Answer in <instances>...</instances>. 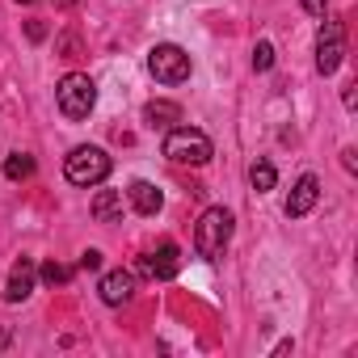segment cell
Returning a JSON list of instances; mask_svg holds the SVG:
<instances>
[{
  "label": "cell",
  "instance_id": "7402d4cb",
  "mask_svg": "<svg viewBox=\"0 0 358 358\" xmlns=\"http://www.w3.org/2000/svg\"><path fill=\"white\" fill-rule=\"evenodd\" d=\"M59 5H64V9H68V5H76V0H59Z\"/></svg>",
  "mask_w": 358,
  "mask_h": 358
},
{
  "label": "cell",
  "instance_id": "8fae6325",
  "mask_svg": "<svg viewBox=\"0 0 358 358\" xmlns=\"http://www.w3.org/2000/svg\"><path fill=\"white\" fill-rule=\"evenodd\" d=\"M89 211H93L97 224H118L122 220V190H97Z\"/></svg>",
  "mask_w": 358,
  "mask_h": 358
},
{
  "label": "cell",
  "instance_id": "4fadbf2b",
  "mask_svg": "<svg viewBox=\"0 0 358 358\" xmlns=\"http://www.w3.org/2000/svg\"><path fill=\"white\" fill-rule=\"evenodd\" d=\"M143 122L152 131H169L173 122H182V106H177V101H148L143 106Z\"/></svg>",
  "mask_w": 358,
  "mask_h": 358
},
{
  "label": "cell",
  "instance_id": "ac0fdd59",
  "mask_svg": "<svg viewBox=\"0 0 358 358\" xmlns=\"http://www.w3.org/2000/svg\"><path fill=\"white\" fill-rule=\"evenodd\" d=\"M80 270H101V253L97 249H85L80 253Z\"/></svg>",
  "mask_w": 358,
  "mask_h": 358
},
{
  "label": "cell",
  "instance_id": "5bb4252c",
  "mask_svg": "<svg viewBox=\"0 0 358 358\" xmlns=\"http://www.w3.org/2000/svg\"><path fill=\"white\" fill-rule=\"evenodd\" d=\"M249 182H253V190H257V194H266V190H274L278 173H274V164H270V160H253V169H249Z\"/></svg>",
  "mask_w": 358,
  "mask_h": 358
},
{
  "label": "cell",
  "instance_id": "52a82bcc",
  "mask_svg": "<svg viewBox=\"0 0 358 358\" xmlns=\"http://www.w3.org/2000/svg\"><path fill=\"white\" fill-rule=\"evenodd\" d=\"M177 270H182V249H177L173 241H164L156 253L139 257V274H143V278H160V282H169V278H177Z\"/></svg>",
  "mask_w": 358,
  "mask_h": 358
},
{
  "label": "cell",
  "instance_id": "e0dca14e",
  "mask_svg": "<svg viewBox=\"0 0 358 358\" xmlns=\"http://www.w3.org/2000/svg\"><path fill=\"white\" fill-rule=\"evenodd\" d=\"M253 68H257V72H270V68H274V47H270V43H257V47H253Z\"/></svg>",
  "mask_w": 358,
  "mask_h": 358
},
{
  "label": "cell",
  "instance_id": "9a60e30c",
  "mask_svg": "<svg viewBox=\"0 0 358 358\" xmlns=\"http://www.w3.org/2000/svg\"><path fill=\"white\" fill-rule=\"evenodd\" d=\"M30 173H34V156L30 152H13L5 160V177H9V182H26Z\"/></svg>",
  "mask_w": 358,
  "mask_h": 358
},
{
  "label": "cell",
  "instance_id": "9c48e42d",
  "mask_svg": "<svg viewBox=\"0 0 358 358\" xmlns=\"http://www.w3.org/2000/svg\"><path fill=\"white\" fill-rule=\"evenodd\" d=\"M34 282H38V266H34L30 257L13 262V270H9V282H5V299H9V303H22V299H30Z\"/></svg>",
  "mask_w": 358,
  "mask_h": 358
},
{
  "label": "cell",
  "instance_id": "7a4b0ae2",
  "mask_svg": "<svg viewBox=\"0 0 358 358\" xmlns=\"http://www.w3.org/2000/svg\"><path fill=\"white\" fill-rule=\"evenodd\" d=\"M232 228H236V220H232L228 207H207L199 215V224H194V249H199V257H207V262L224 257V249L232 241Z\"/></svg>",
  "mask_w": 358,
  "mask_h": 358
},
{
  "label": "cell",
  "instance_id": "603a6c76",
  "mask_svg": "<svg viewBox=\"0 0 358 358\" xmlns=\"http://www.w3.org/2000/svg\"><path fill=\"white\" fill-rule=\"evenodd\" d=\"M17 5H34V0H17Z\"/></svg>",
  "mask_w": 358,
  "mask_h": 358
},
{
  "label": "cell",
  "instance_id": "277c9868",
  "mask_svg": "<svg viewBox=\"0 0 358 358\" xmlns=\"http://www.w3.org/2000/svg\"><path fill=\"white\" fill-rule=\"evenodd\" d=\"M164 156L173 164H207L215 156V148L199 127H169L164 131Z\"/></svg>",
  "mask_w": 358,
  "mask_h": 358
},
{
  "label": "cell",
  "instance_id": "ffe728a7",
  "mask_svg": "<svg viewBox=\"0 0 358 358\" xmlns=\"http://www.w3.org/2000/svg\"><path fill=\"white\" fill-rule=\"evenodd\" d=\"M341 164H345V173H354V169H358V160H354V148H345V152H341Z\"/></svg>",
  "mask_w": 358,
  "mask_h": 358
},
{
  "label": "cell",
  "instance_id": "d6986e66",
  "mask_svg": "<svg viewBox=\"0 0 358 358\" xmlns=\"http://www.w3.org/2000/svg\"><path fill=\"white\" fill-rule=\"evenodd\" d=\"M299 5H303V13H312V17H324V5H329V0H299Z\"/></svg>",
  "mask_w": 358,
  "mask_h": 358
},
{
  "label": "cell",
  "instance_id": "5b68a950",
  "mask_svg": "<svg viewBox=\"0 0 358 358\" xmlns=\"http://www.w3.org/2000/svg\"><path fill=\"white\" fill-rule=\"evenodd\" d=\"M148 72L160 85H182V80H190V55L177 43H160L148 51Z\"/></svg>",
  "mask_w": 358,
  "mask_h": 358
},
{
  "label": "cell",
  "instance_id": "3957f363",
  "mask_svg": "<svg viewBox=\"0 0 358 358\" xmlns=\"http://www.w3.org/2000/svg\"><path fill=\"white\" fill-rule=\"evenodd\" d=\"M55 101H59V114H64L68 122H80V118H89L93 106H97V85H93L85 72H68V76L55 85Z\"/></svg>",
  "mask_w": 358,
  "mask_h": 358
},
{
  "label": "cell",
  "instance_id": "44dd1931",
  "mask_svg": "<svg viewBox=\"0 0 358 358\" xmlns=\"http://www.w3.org/2000/svg\"><path fill=\"white\" fill-rule=\"evenodd\" d=\"M354 89H358V85H345V93H341V101H345V110H354V101H358V97H354Z\"/></svg>",
  "mask_w": 358,
  "mask_h": 358
},
{
  "label": "cell",
  "instance_id": "2e32d148",
  "mask_svg": "<svg viewBox=\"0 0 358 358\" xmlns=\"http://www.w3.org/2000/svg\"><path fill=\"white\" fill-rule=\"evenodd\" d=\"M38 278H43V282H51V287H59V282H68V278H72V270H68V266H59V262H47V266H38Z\"/></svg>",
  "mask_w": 358,
  "mask_h": 358
},
{
  "label": "cell",
  "instance_id": "30bf717a",
  "mask_svg": "<svg viewBox=\"0 0 358 358\" xmlns=\"http://www.w3.org/2000/svg\"><path fill=\"white\" fill-rule=\"evenodd\" d=\"M97 295H101V303H110V308H122V303L135 295V274H131V270H110V274L101 278Z\"/></svg>",
  "mask_w": 358,
  "mask_h": 358
},
{
  "label": "cell",
  "instance_id": "6da1fadb",
  "mask_svg": "<svg viewBox=\"0 0 358 358\" xmlns=\"http://www.w3.org/2000/svg\"><path fill=\"white\" fill-rule=\"evenodd\" d=\"M110 169H114V160H110V152L97 148V143H80V148H72V152L64 156V177H68L72 186H85V190L101 186L106 177H110Z\"/></svg>",
  "mask_w": 358,
  "mask_h": 358
},
{
  "label": "cell",
  "instance_id": "7c38bea8",
  "mask_svg": "<svg viewBox=\"0 0 358 358\" xmlns=\"http://www.w3.org/2000/svg\"><path fill=\"white\" fill-rule=\"evenodd\" d=\"M127 199H131V207H135L139 215H156V211L164 207V194H160V190H156L152 182H131Z\"/></svg>",
  "mask_w": 358,
  "mask_h": 358
},
{
  "label": "cell",
  "instance_id": "ba28073f",
  "mask_svg": "<svg viewBox=\"0 0 358 358\" xmlns=\"http://www.w3.org/2000/svg\"><path fill=\"white\" fill-rule=\"evenodd\" d=\"M320 199V182H316V173H303L299 182L291 186V199H287V220H303Z\"/></svg>",
  "mask_w": 358,
  "mask_h": 358
},
{
  "label": "cell",
  "instance_id": "8992f818",
  "mask_svg": "<svg viewBox=\"0 0 358 358\" xmlns=\"http://www.w3.org/2000/svg\"><path fill=\"white\" fill-rule=\"evenodd\" d=\"M341 55H345V26L337 17H324L320 34H316V72L333 76L341 68Z\"/></svg>",
  "mask_w": 358,
  "mask_h": 358
}]
</instances>
